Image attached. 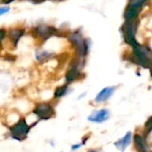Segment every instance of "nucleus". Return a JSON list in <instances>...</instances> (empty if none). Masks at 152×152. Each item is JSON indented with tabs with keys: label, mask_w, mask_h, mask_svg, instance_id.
Here are the masks:
<instances>
[{
	"label": "nucleus",
	"mask_w": 152,
	"mask_h": 152,
	"mask_svg": "<svg viewBox=\"0 0 152 152\" xmlns=\"http://www.w3.org/2000/svg\"><path fill=\"white\" fill-rule=\"evenodd\" d=\"M23 35H24V29H21V28H13L8 31V37L14 45H17V43L19 42V40Z\"/></svg>",
	"instance_id": "nucleus-9"
},
{
	"label": "nucleus",
	"mask_w": 152,
	"mask_h": 152,
	"mask_svg": "<svg viewBox=\"0 0 152 152\" xmlns=\"http://www.w3.org/2000/svg\"><path fill=\"white\" fill-rule=\"evenodd\" d=\"M80 75V72H79V69H77V68H73L71 67L68 72L66 73V76H65V78L68 82H71V81H74L76 80Z\"/></svg>",
	"instance_id": "nucleus-11"
},
{
	"label": "nucleus",
	"mask_w": 152,
	"mask_h": 152,
	"mask_svg": "<svg viewBox=\"0 0 152 152\" xmlns=\"http://www.w3.org/2000/svg\"><path fill=\"white\" fill-rule=\"evenodd\" d=\"M88 152H97L96 151H88Z\"/></svg>",
	"instance_id": "nucleus-20"
},
{
	"label": "nucleus",
	"mask_w": 152,
	"mask_h": 152,
	"mask_svg": "<svg viewBox=\"0 0 152 152\" xmlns=\"http://www.w3.org/2000/svg\"><path fill=\"white\" fill-rule=\"evenodd\" d=\"M34 114L37 116L39 118L46 120L53 118L55 114L54 110L52 105L49 103H39L36 106L33 110Z\"/></svg>",
	"instance_id": "nucleus-4"
},
{
	"label": "nucleus",
	"mask_w": 152,
	"mask_h": 152,
	"mask_svg": "<svg viewBox=\"0 0 152 152\" xmlns=\"http://www.w3.org/2000/svg\"><path fill=\"white\" fill-rule=\"evenodd\" d=\"M31 2H33L34 4H41L43 2H45V0H30Z\"/></svg>",
	"instance_id": "nucleus-18"
},
{
	"label": "nucleus",
	"mask_w": 152,
	"mask_h": 152,
	"mask_svg": "<svg viewBox=\"0 0 152 152\" xmlns=\"http://www.w3.org/2000/svg\"><path fill=\"white\" fill-rule=\"evenodd\" d=\"M35 32L37 36L43 37L44 39H47L48 37L55 34L56 28L54 27H51L47 25H40L35 28Z\"/></svg>",
	"instance_id": "nucleus-6"
},
{
	"label": "nucleus",
	"mask_w": 152,
	"mask_h": 152,
	"mask_svg": "<svg viewBox=\"0 0 152 152\" xmlns=\"http://www.w3.org/2000/svg\"><path fill=\"white\" fill-rule=\"evenodd\" d=\"M116 91V86H109L103 88L95 97V102H102L107 101L109 98L112 96V94Z\"/></svg>",
	"instance_id": "nucleus-7"
},
{
	"label": "nucleus",
	"mask_w": 152,
	"mask_h": 152,
	"mask_svg": "<svg viewBox=\"0 0 152 152\" xmlns=\"http://www.w3.org/2000/svg\"><path fill=\"white\" fill-rule=\"evenodd\" d=\"M9 11H10V7H9V6L1 7V8H0V15H2V14H4V13H5V12H9Z\"/></svg>",
	"instance_id": "nucleus-15"
},
{
	"label": "nucleus",
	"mask_w": 152,
	"mask_h": 152,
	"mask_svg": "<svg viewBox=\"0 0 152 152\" xmlns=\"http://www.w3.org/2000/svg\"><path fill=\"white\" fill-rule=\"evenodd\" d=\"M131 141H132V133L131 132H128L123 138H121L120 140L117 141L114 144H115V146L120 151L124 152L126 150V148L130 145Z\"/></svg>",
	"instance_id": "nucleus-8"
},
{
	"label": "nucleus",
	"mask_w": 152,
	"mask_h": 152,
	"mask_svg": "<svg viewBox=\"0 0 152 152\" xmlns=\"http://www.w3.org/2000/svg\"><path fill=\"white\" fill-rule=\"evenodd\" d=\"M145 129L147 130L146 132H147V134H149V133H151V131L152 130V117L151 118H150L149 119H148V121L146 122V124H145Z\"/></svg>",
	"instance_id": "nucleus-14"
},
{
	"label": "nucleus",
	"mask_w": 152,
	"mask_h": 152,
	"mask_svg": "<svg viewBox=\"0 0 152 152\" xmlns=\"http://www.w3.org/2000/svg\"><path fill=\"white\" fill-rule=\"evenodd\" d=\"M69 39L75 45L77 54L79 58H82L85 55H86V53L88 52V45H87V42H86V40H84V38L82 37V36L79 33L70 34L69 37Z\"/></svg>",
	"instance_id": "nucleus-2"
},
{
	"label": "nucleus",
	"mask_w": 152,
	"mask_h": 152,
	"mask_svg": "<svg viewBox=\"0 0 152 152\" xmlns=\"http://www.w3.org/2000/svg\"><path fill=\"white\" fill-rule=\"evenodd\" d=\"M110 111L106 109H103L98 111H94L88 117V120L91 122H95V123H102L108 120L110 118Z\"/></svg>",
	"instance_id": "nucleus-5"
},
{
	"label": "nucleus",
	"mask_w": 152,
	"mask_h": 152,
	"mask_svg": "<svg viewBox=\"0 0 152 152\" xmlns=\"http://www.w3.org/2000/svg\"><path fill=\"white\" fill-rule=\"evenodd\" d=\"M137 24L138 21L136 19L126 20L125 24L123 25V35L126 43L131 45L132 46L136 45L138 43L135 39V33L137 30Z\"/></svg>",
	"instance_id": "nucleus-1"
},
{
	"label": "nucleus",
	"mask_w": 152,
	"mask_h": 152,
	"mask_svg": "<svg viewBox=\"0 0 152 152\" xmlns=\"http://www.w3.org/2000/svg\"><path fill=\"white\" fill-rule=\"evenodd\" d=\"M68 90V86H61L58 88H56L55 92H54V97L55 98H60L61 96H63L66 92Z\"/></svg>",
	"instance_id": "nucleus-12"
},
{
	"label": "nucleus",
	"mask_w": 152,
	"mask_h": 152,
	"mask_svg": "<svg viewBox=\"0 0 152 152\" xmlns=\"http://www.w3.org/2000/svg\"><path fill=\"white\" fill-rule=\"evenodd\" d=\"M82 144H83V143H80V144H75V145L71 146V150H73V151L77 150V149H79V148L82 146Z\"/></svg>",
	"instance_id": "nucleus-17"
},
{
	"label": "nucleus",
	"mask_w": 152,
	"mask_h": 152,
	"mask_svg": "<svg viewBox=\"0 0 152 152\" xmlns=\"http://www.w3.org/2000/svg\"><path fill=\"white\" fill-rule=\"evenodd\" d=\"M2 1H3V3H4V4H10V3L13 2L14 0H2Z\"/></svg>",
	"instance_id": "nucleus-19"
},
{
	"label": "nucleus",
	"mask_w": 152,
	"mask_h": 152,
	"mask_svg": "<svg viewBox=\"0 0 152 152\" xmlns=\"http://www.w3.org/2000/svg\"><path fill=\"white\" fill-rule=\"evenodd\" d=\"M4 36H5V30L4 28H0V41L3 40Z\"/></svg>",
	"instance_id": "nucleus-16"
},
{
	"label": "nucleus",
	"mask_w": 152,
	"mask_h": 152,
	"mask_svg": "<svg viewBox=\"0 0 152 152\" xmlns=\"http://www.w3.org/2000/svg\"><path fill=\"white\" fill-rule=\"evenodd\" d=\"M134 142L136 144V148L140 152H151L150 148L148 147V144L146 143L145 140L139 134L134 135Z\"/></svg>",
	"instance_id": "nucleus-10"
},
{
	"label": "nucleus",
	"mask_w": 152,
	"mask_h": 152,
	"mask_svg": "<svg viewBox=\"0 0 152 152\" xmlns=\"http://www.w3.org/2000/svg\"><path fill=\"white\" fill-rule=\"evenodd\" d=\"M147 1L148 0H130L128 6L135 7V8H142V5Z\"/></svg>",
	"instance_id": "nucleus-13"
},
{
	"label": "nucleus",
	"mask_w": 152,
	"mask_h": 152,
	"mask_svg": "<svg viewBox=\"0 0 152 152\" xmlns=\"http://www.w3.org/2000/svg\"><path fill=\"white\" fill-rule=\"evenodd\" d=\"M29 129L30 127L28 126L26 120L24 118H21L19 120L18 123H16L10 128V131H11L12 136L14 139L21 141L26 138L27 134L29 132Z\"/></svg>",
	"instance_id": "nucleus-3"
}]
</instances>
